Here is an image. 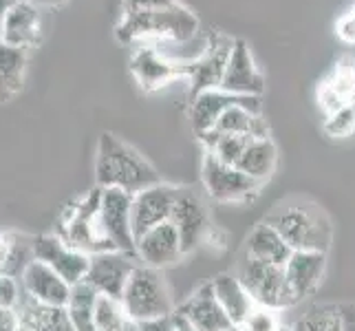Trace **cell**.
<instances>
[{
    "instance_id": "6da1fadb",
    "label": "cell",
    "mask_w": 355,
    "mask_h": 331,
    "mask_svg": "<svg viewBox=\"0 0 355 331\" xmlns=\"http://www.w3.org/2000/svg\"><path fill=\"white\" fill-rule=\"evenodd\" d=\"M97 188H117L137 194L162 181L157 168L115 133H102L95 153Z\"/></svg>"
},
{
    "instance_id": "7a4b0ae2",
    "label": "cell",
    "mask_w": 355,
    "mask_h": 331,
    "mask_svg": "<svg viewBox=\"0 0 355 331\" xmlns=\"http://www.w3.org/2000/svg\"><path fill=\"white\" fill-rule=\"evenodd\" d=\"M199 33V18L181 3L148 11V14L121 16L115 27V35L126 46H146V44H164V42H190Z\"/></svg>"
},
{
    "instance_id": "3957f363",
    "label": "cell",
    "mask_w": 355,
    "mask_h": 331,
    "mask_svg": "<svg viewBox=\"0 0 355 331\" xmlns=\"http://www.w3.org/2000/svg\"><path fill=\"white\" fill-rule=\"evenodd\" d=\"M293 252H324L329 254L334 243V226L329 214L309 201L278 203L265 217Z\"/></svg>"
},
{
    "instance_id": "277c9868",
    "label": "cell",
    "mask_w": 355,
    "mask_h": 331,
    "mask_svg": "<svg viewBox=\"0 0 355 331\" xmlns=\"http://www.w3.org/2000/svg\"><path fill=\"white\" fill-rule=\"evenodd\" d=\"M100 201H102V188H95L93 192L69 203L58 221L55 235L64 243H69L71 248L87 252L89 256L115 250L113 243L106 239L102 230Z\"/></svg>"
},
{
    "instance_id": "5b68a950",
    "label": "cell",
    "mask_w": 355,
    "mask_h": 331,
    "mask_svg": "<svg viewBox=\"0 0 355 331\" xmlns=\"http://www.w3.org/2000/svg\"><path fill=\"white\" fill-rule=\"evenodd\" d=\"M121 305H124L128 318L135 323L170 316L177 309L162 269L141 263H137V267L132 269L124 296H121Z\"/></svg>"
},
{
    "instance_id": "8992f818",
    "label": "cell",
    "mask_w": 355,
    "mask_h": 331,
    "mask_svg": "<svg viewBox=\"0 0 355 331\" xmlns=\"http://www.w3.org/2000/svg\"><path fill=\"white\" fill-rule=\"evenodd\" d=\"M234 274L250 291L254 305L276 312H285L296 305L285 276V265L263 263L241 254Z\"/></svg>"
},
{
    "instance_id": "52a82bcc",
    "label": "cell",
    "mask_w": 355,
    "mask_h": 331,
    "mask_svg": "<svg viewBox=\"0 0 355 331\" xmlns=\"http://www.w3.org/2000/svg\"><path fill=\"white\" fill-rule=\"evenodd\" d=\"M201 183L207 197L221 203H245L252 201L261 190V183L248 177L241 168L230 166L212 153L203 155L201 162Z\"/></svg>"
},
{
    "instance_id": "ba28073f",
    "label": "cell",
    "mask_w": 355,
    "mask_h": 331,
    "mask_svg": "<svg viewBox=\"0 0 355 331\" xmlns=\"http://www.w3.org/2000/svg\"><path fill=\"white\" fill-rule=\"evenodd\" d=\"M100 219L113 248L137 259V239L132 230V194L117 188H102Z\"/></svg>"
},
{
    "instance_id": "9c48e42d",
    "label": "cell",
    "mask_w": 355,
    "mask_h": 331,
    "mask_svg": "<svg viewBox=\"0 0 355 331\" xmlns=\"http://www.w3.org/2000/svg\"><path fill=\"white\" fill-rule=\"evenodd\" d=\"M170 221H173V226L179 232L183 252L186 254L197 250L212 232L210 212H207L203 197L194 188H188V186H179Z\"/></svg>"
},
{
    "instance_id": "30bf717a",
    "label": "cell",
    "mask_w": 355,
    "mask_h": 331,
    "mask_svg": "<svg viewBox=\"0 0 355 331\" xmlns=\"http://www.w3.org/2000/svg\"><path fill=\"white\" fill-rule=\"evenodd\" d=\"M137 259L119 252V250H108L100 254H91V265L87 272V283L100 294V296H111L119 298L124 296V289L128 285V278L132 269L137 267Z\"/></svg>"
},
{
    "instance_id": "8fae6325",
    "label": "cell",
    "mask_w": 355,
    "mask_h": 331,
    "mask_svg": "<svg viewBox=\"0 0 355 331\" xmlns=\"http://www.w3.org/2000/svg\"><path fill=\"white\" fill-rule=\"evenodd\" d=\"M33 254L35 261H42L62 276L69 285H78L87 278L91 256L82 250L71 248L58 235H40L35 237L33 243Z\"/></svg>"
},
{
    "instance_id": "7c38bea8",
    "label": "cell",
    "mask_w": 355,
    "mask_h": 331,
    "mask_svg": "<svg viewBox=\"0 0 355 331\" xmlns=\"http://www.w3.org/2000/svg\"><path fill=\"white\" fill-rule=\"evenodd\" d=\"M177 192H179V186H170L166 181H159L155 186L132 194L135 239H139L144 232L170 221L175 201H177Z\"/></svg>"
},
{
    "instance_id": "4fadbf2b",
    "label": "cell",
    "mask_w": 355,
    "mask_h": 331,
    "mask_svg": "<svg viewBox=\"0 0 355 331\" xmlns=\"http://www.w3.org/2000/svg\"><path fill=\"white\" fill-rule=\"evenodd\" d=\"M232 44H234V40L225 38V35H216L205 44V51L197 60L186 65V78L190 80V97L210 89H221Z\"/></svg>"
},
{
    "instance_id": "5bb4252c",
    "label": "cell",
    "mask_w": 355,
    "mask_h": 331,
    "mask_svg": "<svg viewBox=\"0 0 355 331\" xmlns=\"http://www.w3.org/2000/svg\"><path fill=\"white\" fill-rule=\"evenodd\" d=\"M42 16L40 7H35L31 0H18L14 3L0 22V40L9 46L29 51L42 42Z\"/></svg>"
},
{
    "instance_id": "9a60e30c",
    "label": "cell",
    "mask_w": 355,
    "mask_h": 331,
    "mask_svg": "<svg viewBox=\"0 0 355 331\" xmlns=\"http://www.w3.org/2000/svg\"><path fill=\"white\" fill-rule=\"evenodd\" d=\"M245 104L254 108H263L261 97H250V95H232L223 89H210L199 95L190 97V124L194 135L201 139L203 135L214 130L216 121L230 106Z\"/></svg>"
},
{
    "instance_id": "2e32d148",
    "label": "cell",
    "mask_w": 355,
    "mask_h": 331,
    "mask_svg": "<svg viewBox=\"0 0 355 331\" xmlns=\"http://www.w3.org/2000/svg\"><path fill=\"white\" fill-rule=\"evenodd\" d=\"M221 89L232 95H250V97H261L265 91V76L256 67L250 44L245 40H234V44H232V53L225 65Z\"/></svg>"
},
{
    "instance_id": "e0dca14e",
    "label": "cell",
    "mask_w": 355,
    "mask_h": 331,
    "mask_svg": "<svg viewBox=\"0 0 355 331\" xmlns=\"http://www.w3.org/2000/svg\"><path fill=\"white\" fill-rule=\"evenodd\" d=\"M130 73L144 91H157L175 78L186 76V65L173 62L157 46H135L130 56Z\"/></svg>"
},
{
    "instance_id": "ac0fdd59",
    "label": "cell",
    "mask_w": 355,
    "mask_h": 331,
    "mask_svg": "<svg viewBox=\"0 0 355 331\" xmlns=\"http://www.w3.org/2000/svg\"><path fill=\"white\" fill-rule=\"evenodd\" d=\"M186 252H183V243L173 221L157 226L137 239V261L141 265H148L155 269H164L179 263Z\"/></svg>"
},
{
    "instance_id": "d6986e66",
    "label": "cell",
    "mask_w": 355,
    "mask_h": 331,
    "mask_svg": "<svg viewBox=\"0 0 355 331\" xmlns=\"http://www.w3.org/2000/svg\"><path fill=\"white\" fill-rule=\"evenodd\" d=\"M175 312L194 331H225L230 327H234L227 314L223 312V307L218 305L210 280L203 283L197 291H192L181 305H177Z\"/></svg>"
},
{
    "instance_id": "ffe728a7",
    "label": "cell",
    "mask_w": 355,
    "mask_h": 331,
    "mask_svg": "<svg viewBox=\"0 0 355 331\" xmlns=\"http://www.w3.org/2000/svg\"><path fill=\"white\" fill-rule=\"evenodd\" d=\"M324 274H327L324 252H291L289 261L285 263V276L296 305L311 298L320 289Z\"/></svg>"
},
{
    "instance_id": "44dd1931",
    "label": "cell",
    "mask_w": 355,
    "mask_h": 331,
    "mask_svg": "<svg viewBox=\"0 0 355 331\" xmlns=\"http://www.w3.org/2000/svg\"><path fill=\"white\" fill-rule=\"evenodd\" d=\"M20 285L29 298L51 307H67L71 296V285L42 261H31L27 265L20 276Z\"/></svg>"
},
{
    "instance_id": "7402d4cb",
    "label": "cell",
    "mask_w": 355,
    "mask_h": 331,
    "mask_svg": "<svg viewBox=\"0 0 355 331\" xmlns=\"http://www.w3.org/2000/svg\"><path fill=\"white\" fill-rule=\"evenodd\" d=\"M210 283H212V291H214L218 305H221L223 312L227 314L232 325L241 327L245 318H248L252 314V309L256 307L250 291L241 283V278L234 272H223V274L214 276Z\"/></svg>"
},
{
    "instance_id": "603a6c76",
    "label": "cell",
    "mask_w": 355,
    "mask_h": 331,
    "mask_svg": "<svg viewBox=\"0 0 355 331\" xmlns=\"http://www.w3.org/2000/svg\"><path fill=\"white\" fill-rule=\"evenodd\" d=\"M291 248L285 243V239L278 235V232L261 221V223H256L248 239L243 243V252L245 256H250V259H256V261H263V263H274V265H285L291 256Z\"/></svg>"
},
{
    "instance_id": "cb8c5ba5",
    "label": "cell",
    "mask_w": 355,
    "mask_h": 331,
    "mask_svg": "<svg viewBox=\"0 0 355 331\" xmlns=\"http://www.w3.org/2000/svg\"><path fill=\"white\" fill-rule=\"evenodd\" d=\"M351 102H355V60H342L331 76L322 82L318 91V104L327 115H331Z\"/></svg>"
},
{
    "instance_id": "d4e9b609",
    "label": "cell",
    "mask_w": 355,
    "mask_h": 331,
    "mask_svg": "<svg viewBox=\"0 0 355 331\" xmlns=\"http://www.w3.org/2000/svg\"><path fill=\"white\" fill-rule=\"evenodd\" d=\"M16 312L20 318V325L29 327L33 331H78L71 323L67 307L42 305L38 300L29 298L24 291H22V298L18 303Z\"/></svg>"
},
{
    "instance_id": "484cf974",
    "label": "cell",
    "mask_w": 355,
    "mask_h": 331,
    "mask_svg": "<svg viewBox=\"0 0 355 331\" xmlns=\"http://www.w3.org/2000/svg\"><path fill=\"white\" fill-rule=\"evenodd\" d=\"M221 135H243V137H269V124L263 117V108L236 104L230 106L214 126Z\"/></svg>"
},
{
    "instance_id": "4316f807",
    "label": "cell",
    "mask_w": 355,
    "mask_h": 331,
    "mask_svg": "<svg viewBox=\"0 0 355 331\" xmlns=\"http://www.w3.org/2000/svg\"><path fill=\"white\" fill-rule=\"evenodd\" d=\"M276 166H278V148L272 137L252 139L248 144V148H245L241 162L236 164V168H241L254 181H259L261 186L272 179V175L276 173Z\"/></svg>"
},
{
    "instance_id": "83f0119b",
    "label": "cell",
    "mask_w": 355,
    "mask_h": 331,
    "mask_svg": "<svg viewBox=\"0 0 355 331\" xmlns=\"http://www.w3.org/2000/svg\"><path fill=\"white\" fill-rule=\"evenodd\" d=\"M33 243L35 237L18 235V232H0V274L20 280L27 265L35 261Z\"/></svg>"
},
{
    "instance_id": "f1b7e54d",
    "label": "cell",
    "mask_w": 355,
    "mask_h": 331,
    "mask_svg": "<svg viewBox=\"0 0 355 331\" xmlns=\"http://www.w3.org/2000/svg\"><path fill=\"white\" fill-rule=\"evenodd\" d=\"M24 76H27V51L0 40V104L14 100L22 91Z\"/></svg>"
},
{
    "instance_id": "f546056e",
    "label": "cell",
    "mask_w": 355,
    "mask_h": 331,
    "mask_svg": "<svg viewBox=\"0 0 355 331\" xmlns=\"http://www.w3.org/2000/svg\"><path fill=\"white\" fill-rule=\"evenodd\" d=\"M97 294L87 280L78 285H71V296L67 303V314L71 318L73 327L78 331H95V307H97Z\"/></svg>"
},
{
    "instance_id": "4dcf8cb0",
    "label": "cell",
    "mask_w": 355,
    "mask_h": 331,
    "mask_svg": "<svg viewBox=\"0 0 355 331\" xmlns=\"http://www.w3.org/2000/svg\"><path fill=\"white\" fill-rule=\"evenodd\" d=\"M293 331H342V312L340 303H322L311 307L307 314L298 318L296 325H291Z\"/></svg>"
},
{
    "instance_id": "1f68e13d",
    "label": "cell",
    "mask_w": 355,
    "mask_h": 331,
    "mask_svg": "<svg viewBox=\"0 0 355 331\" xmlns=\"http://www.w3.org/2000/svg\"><path fill=\"white\" fill-rule=\"evenodd\" d=\"M130 321L119 298L100 296L95 307V331H117Z\"/></svg>"
},
{
    "instance_id": "d6a6232c",
    "label": "cell",
    "mask_w": 355,
    "mask_h": 331,
    "mask_svg": "<svg viewBox=\"0 0 355 331\" xmlns=\"http://www.w3.org/2000/svg\"><path fill=\"white\" fill-rule=\"evenodd\" d=\"M353 130H355V102L338 108L331 115H327L324 133L329 135V137L342 139V137H349Z\"/></svg>"
},
{
    "instance_id": "836d02e7",
    "label": "cell",
    "mask_w": 355,
    "mask_h": 331,
    "mask_svg": "<svg viewBox=\"0 0 355 331\" xmlns=\"http://www.w3.org/2000/svg\"><path fill=\"white\" fill-rule=\"evenodd\" d=\"M239 329L241 331H283L285 325L280 321V312L259 307V305H256L252 314L245 318Z\"/></svg>"
},
{
    "instance_id": "e575fe53",
    "label": "cell",
    "mask_w": 355,
    "mask_h": 331,
    "mask_svg": "<svg viewBox=\"0 0 355 331\" xmlns=\"http://www.w3.org/2000/svg\"><path fill=\"white\" fill-rule=\"evenodd\" d=\"M22 298V285L14 276L0 274V307L5 309H16Z\"/></svg>"
},
{
    "instance_id": "d590c367",
    "label": "cell",
    "mask_w": 355,
    "mask_h": 331,
    "mask_svg": "<svg viewBox=\"0 0 355 331\" xmlns=\"http://www.w3.org/2000/svg\"><path fill=\"white\" fill-rule=\"evenodd\" d=\"M179 0H121V16L132 14H148V11H159L177 5Z\"/></svg>"
},
{
    "instance_id": "8d00e7d4",
    "label": "cell",
    "mask_w": 355,
    "mask_h": 331,
    "mask_svg": "<svg viewBox=\"0 0 355 331\" xmlns=\"http://www.w3.org/2000/svg\"><path fill=\"white\" fill-rule=\"evenodd\" d=\"M137 325H139V331H177V318L175 314H170V316L153 318V321H144Z\"/></svg>"
},
{
    "instance_id": "74e56055",
    "label": "cell",
    "mask_w": 355,
    "mask_h": 331,
    "mask_svg": "<svg viewBox=\"0 0 355 331\" xmlns=\"http://www.w3.org/2000/svg\"><path fill=\"white\" fill-rule=\"evenodd\" d=\"M338 35L345 42H355V18H353V14L349 11V14L342 18L340 22H338Z\"/></svg>"
},
{
    "instance_id": "f35d334b",
    "label": "cell",
    "mask_w": 355,
    "mask_h": 331,
    "mask_svg": "<svg viewBox=\"0 0 355 331\" xmlns=\"http://www.w3.org/2000/svg\"><path fill=\"white\" fill-rule=\"evenodd\" d=\"M18 327H20L18 312L0 307V331H18Z\"/></svg>"
},
{
    "instance_id": "ab89813d",
    "label": "cell",
    "mask_w": 355,
    "mask_h": 331,
    "mask_svg": "<svg viewBox=\"0 0 355 331\" xmlns=\"http://www.w3.org/2000/svg\"><path fill=\"white\" fill-rule=\"evenodd\" d=\"M342 331H355V303H340Z\"/></svg>"
},
{
    "instance_id": "60d3db41",
    "label": "cell",
    "mask_w": 355,
    "mask_h": 331,
    "mask_svg": "<svg viewBox=\"0 0 355 331\" xmlns=\"http://www.w3.org/2000/svg\"><path fill=\"white\" fill-rule=\"evenodd\" d=\"M31 3L35 7H58V5H62L64 0H31Z\"/></svg>"
},
{
    "instance_id": "b9f144b4",
    "label": "cell",
    "mask_w": 355,
    "mask_h": 331,
    "mask_svg": "<svg viewBox=\"0 0 355 331\" xmlns=\"http://www.w3.org/2000/svg\"><path fill=\"white\" fill-rule=\"evenodd\" d=\"M14 3H18V0H0V22H3V18H5V14H7V9L14 5Z\"/></svg>"
},
{
    "instance_id": "7bdbcfd3",
    "label": "cell",
    "mask_w": 355,
    "mask_h": 331,
    "mask_svg": "<svg viewBox=\"0 0 355 331\" xmlns=\"http://www.w3.org/2000/svg\"><path fill=\"white\" fill-rule=\"evenodd\" d=\"M175 318H177V331H194V329H192L186 321H183V318H181L177 312H175Z\"/></svg>"
},
{
    "instance_id": "ee69618b",
    "label": "cell",
    "mask_w": 355,
    "mask_h": 331,
    "mask_svg": "<svg viewBox=\"0 0 355 331\" xmlns=\"http://www.w3.org/2000/svg\"><path fill=\"white\" fill-rule=\"evenodd\" d=\"M117 331H139V325L137 323H135V321H128L124 327H121V329H117Z\"/></svg>"
},
{
    "instance_id": "f6af8a7d",
    "label": "cell",
    "mask_w": 355,
    "mask_h": 331,
    "mask_svg": "<svg viewBox=\"0 0 355 331\" xmlns=\"http://www.w3.org/2000/svg\"><path fill=\"white\" fill-rule=\"evenodd\" d=\"M18 331H33V329H29V327H24V325H20V327H18Z\"/></svg>"
},
{
    "instance_id": "bcb514c9",
    "label": "cell",
    "mask_w": 355,
    "mask_h": 331,
    "mask_svg": "<svg viewBox=\"0 0 355 331\" xmlns=\"http://www.w3.org/2000/svg\"><path fill=\"white\" fill-rule=\"evenodd\" d=\"M225 331H241L239 327H230V329H225Z\"/></svg>"
},
{
    "instance_id": "7dc6e473",
    "label": "cell",
    "mask_w": 355,
    "mask_h": 331,
    "mask_svg": "<svg viewBox=\"0 0 355 331\" xmlns=\"http://www.w3.org/2000/svg\"><path fill=\"white\" fill-rule=\"evenodd\" d=\"M351 14H353V18H355V7H353V11H351Z\"/></svg>"
},
{
    "instance_id": "c3c4849f",
    "label": "cell",
    "mask_w": 355,
    "mask_h": 331,
    "mask_svg": "<svg viewBox=\"0 0 355 331\" xmlns=\"http://www.w3.org/2000/svg\"><path fill=\"white\" fill-rule=\"evenodd\" d=\"M283 331H289V327H285V329H283Z\"/></svg>"
},
{
    "instance_id": "681fc988",
    "label": "cell",
    "mask_w": 355,
    "mask_h": 331,
    "mask_svg": "<svg viewBox=\"0 0 355 331\" xmlns=\"http://www.w3.org/2000/svg\"><path fill=\"white\" fill-rule=\"evenodd\" d=\"M289 331H293V329H291V327H289Z\"/></svg>"
}]
</instances>
